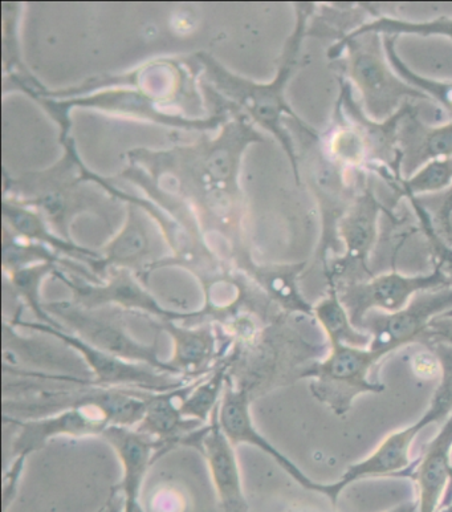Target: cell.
Returning <instances> with one entry per match:
<instances>
[{
    "instance_id": "cell-3",
    "label": "cell",
    "mask_w": 452,
    "mask_h": 512,
    "mask_svg": "<svg viewBox=\"0 0 452 512\" xmlns=\"http://www.w3.org/2000/svg\"><path fill=\"white\" fill-rule=\"evenodd\" d=\"M384 357L369 347L331 344L327 355L305 368L300 380H312V396L337 417H345L362 394L384 392V384L370 379V371Z\"/></svg>"
},
{
    "instance_id": "cell-24",
    "label": "cell",
    "mask_w": 452,
    "mask_h": 512,
    "mask_svg": "<svg viewBox=\"0 0 452 512\" xmlns=\"http://www.w3.org/2000/svg\"><path fill=\"white\" fill-rule=\"evenodd\" d=\"M422 345L431 347L434 344H446L452 347V315L438 316L429 325L422 337Z\"/></svg>"
},
{
    "instance_id": "cell-5",
    "label": "cell",
    "mask_w": 452,
    "mask_h": 512,
    "mask_svg": "<svg viewBox=\"0 0 452 512\" xmlns=\"http://www.w3.org/2000/svg\"><path fill=\"white\" fill-rule=\"evenodd\" d=\"M11 324L18 328L30 329L54 337L60 343L67 345L73 352L83 359L85 367L92 372L93 380L104 388H124L144 390V392L161 393L177 390L193 383L183 377L168 375L149 367V365L130 363L111 353L93 347L85 343L80 337L52 327V325L38 323V321H23L19 318L12 319Z\"/></svg>"
},
{
    "instance_id": "cell-1",
    "label": "cell",
    "mask_w": 452,
    "mask_h": 512,
    "mask_svg": "<svg viewBox=\"0 0 452 512\" xmlns=\"http://www.w3.org/2000/svg\"><path fill=\"white\" fill-rule=\"evenodd\" d=\"M431 349L442 365L441 381L431 398L429 409L413 425L390 434L369 457L353 463L341 475L339 481L317 485L316 493L329 498L336 507L339 497L354 482L370 477H407L411 469L410 453L419 434L435 422H442L452 416V347L446 344H434Z\"/></svg>"
},
{
    "instance_id": "cell-15",
    "label": "cell",
    "mask_w": 452,
    "mask_h": 512,
    "mask_svg": "<svg viewBox=\"0 0 452 512\" xmlns=\"http://www.w3.org/2000/svg\"><path fill=\"white\" fill-rule=\"evenodd\" d=\"M452 416L427 445L419 461L411 466L409 477L418 489V512L442 510L443 499L452 478Z\"/></svg>"
},
{
    "instance_id": "cell-13",
    "label": "cell",
    "mask_w": 452,
    "mask_h": 512,
    "mask_svg": "<svg viewBox=\"0 0 452 512\" xmlns=\"http://www.w3.org/2000/svg\"><path fill=\"white\" fill-rule=\"evenodd\" d=\"M156 325L173 340L174 352L169 363L183 379L201 380L223 357L219 336L211 321L190 327L177 320L156 321Z\"/></svg>"
},
{
    "instance_id": "cell-12",
    "label": "cell",
    "mask_w": 452,
    "mask_h": 512,
    "mask_svg": "<svg viewBox=\"0 0 452 512\" xmlns=\"http://www.w3.org/2000/svg\"><path fill=\"white\" fill-rule=\"evenodd\" d=\"M101 437L112 446L121 462L122 512H134L140 506L141 487L150 465L158 451L170 446L136 428L125 426H109Z\"/></svg>"
},
{
    "instance_id": "cell-19",
    "label": "cell",
    "mask_w": 452,
    "mask_h": 512,
    "mask_svg": "<svg viewBox=\"0 0 452 512\" xmlns=\"http://www.w3.org/2000/svg\"><path fill=\"white\" fill-rule=\"evenodd\" d=\"M313 319L323 329L328 344H344L350 347L368 348V333L354 327L348 311L342 304L339 290L333 282H328V294L313 306Z\"/></svg>"
},
{
    "instance_id": "cell-29",
    "label": "cell",
    "mask_w": 452,
    "mask_h": 512,
    "mask_svg": "<svg viewBox=\"0 0 452 512\" xmlns=\"http://www.w3.org/2000/svg\"><path fill=\"white\" fill-rule=\"evenodd\" d=\"M107 511V505H104L103 507H101L100 510H97L96 512H105Z\"/></svg>"
},
{
    "instance_id": "cell-4",
    "label": "cell",
    "mask_w": 452,
    "mask_h": 512,
    "mask_svg": "<svg viewBox=\"0 0 452 512\" xmlns=\"http://www.w3.org/2000/svg\"><path fill=\"white\" fill-rule=\"evenodd\" d=\"M357 180V193L339 225L344 255L324 267L325 278L337 286L373 278L369 258L376 247L381 213L388 211L374 194L366 172L357 170Z\"/></svg>"
},
{
    "instance_id": "cell-11",
    "label": "cell",
    "mask_w": 452,
    "mask_h": 512,
    "mask_svg": "<svg viewBox=\"0 0 452 512\" xmlns=\"http://www.w3.org/2000/svg\"><path fill=\"white\" fill-rule=\"evenodd\" d=\"M251 392L244 386L234 384L232 377H228L225 393L219 402V422L228 441L236 448L239 445H252L272 459L300 486L309 491H315L317 482H313L291 461L280 453L274 445L266 440L252 424L250 412Z\"/></svg>"
},
{
    "instance_id": "cell-8",
    "label": "cell",
    "mask_w": 452,
    "mask_h": 512,
    "mask_svg": "<svg viewBox=\"0 0 452 512\" xmlns=\"http://www.w3.org/2000/svg\"><path fill=\"white\" fill-rule=\"evenodd\" d=\"M413 107L409 101L390 119L373 120L354 99L352 83L345 76H340V93L335 108L364 141L369 156L368 172L378 174L394 190L403 180L402 153L398 145L399 125Z\"/></svg>"
},
{
    "instance_id": "cell-20",
    "label": "cell",
    "mask_w": 452,
    "mask_h": 512,
    "mask_svg": "<svg viewBox=\"0 0 452 512\" xmlns=\"http://www.w3.org/2000/svg\"><path fill=\"white\" fill-rule=\"evenodd\" d=\"M365 34H378L381 36L417 35L422 38L427 36H445L452 40V18L441 16L427 22H411L392 18V16L380 15L358 27L352 34L346 35L344 39L358 38ZM341 39V40H344ZM340 42V40H339Z\"/></svg>"
},
{
    "instance_id": "cell-26",
    "label": "cell",
    "mask_w": 452,
    "mask_h": 512,
    "mask_svg": "<svg viewBox=\"0 0 452 512\" xmlns=\"http://www.w3.org/2000/svg\"><path fill=\"white\" fill-rule=\"evenodd\" d=\"M386 512H418V501L414 499V501L399 503L398 506Z\"/></svg>"
},
{
    "instance_id": "cell-28",
    "label": "cell",
    "mask_w": 452,
    "mask_h": 512,
    "mask_svg": "<svg viewBox=\"0 0 452 512\" xmlns=\"http://www.w3.org/2000/svg\"><path fill=\"white\" fill-rule=\"evenodd\" d=\"M446 202L452 203V188L450 189L449 198L446 199Z\"/></svg>"
},
{
    "instance_id": "cell-23",
    "label": "cell",
    "mask_w": 452,
    "mask_h": 512,
    "mask_svg": "<svg viewBox=\"0 0 452 512\" xmlns=\"http://www.w3.org/2000/svg\"><path fill=\"white\" fill-rule=\"evenodd\" d=\"M411 369L418 379L434 380L442 376V365L438 356L435 355L431 349L426 348V351L415 353L411 357Z\"/></svg>"
},
{
    "instance_id": "cell-10",
    "label": "cell",
    "mask_w": 452,
    "mask_h": 512,
    "mask_svg": "<svg viewBox=\"0 0 452 512\" xmlns=\"http://www.w3.org/2000/svg\"><path fill=\"white\" fill-rule=\"evenodd\" d=\"M311 181L313 192L319 202L323 234L319 246V256L324 267L329 262V254L339 258L342 245L339 238V225L346 210L352 205L357 193L356 185L346 178V168L328 153L323 137L319 134L315 140V152L311 158Z\"/></svg>"
},
{
    "instance_id": "cell-9",
    "label": "cell",
    "mask_w": 452,
    "mask_h": 512,
    "mask_svg": "<svg viewBox=\"0 0 452 512\" xmlns=\"http://www.w3.org/2000/svg\"><path fill=\"white\" fill-rule=\"evenodd\" d=\"M46 311L60 319L65 331L72 333L85 343L103 349L111 355L120 357L130 363L149 365L168 375L179 376L169 361L157 356V345L138 343L128 333L124 321L109 316L96 315L89 310L69 304H50ZM181 377V376H179Z\"/></svg>"
},
{
    "instance_id": "cell-16",
    "label": "cell",
    "mask_w": 452,
    "mask_h": 512,
    "mask_svg": "<svg viewBox=\"0 0 452 512\" xmlns=\"http://www.w3.org/2000/svg\"><path fill=\"white\" fill-rule=\"evenodd\" d=\"M398 145L402 153V176L407 178L429 161L452 157V120L431 127L418 119L417 109L413 107L399 125Z\"/></svg>"
},
{
    "instance_id": "cell-30",
    "label": "cell",
    "mask_w": 452,
    "mask_h": 512,
    "mask_svg": "<svg viewBox=\"0 0 452 512\" xmlns=\"http://www.w3.org/2000/svg\"><path fill=\"white\" fill-rule=\"evenodd\" d=\"M105 512H111V502L107 503V511Z\"/></svg>"
},
{
    "instance_id": "cell-7",
    "label": "cell",
    "mask_w": 452,
    "mask_h": 512,
    "mask_svg": "<svg viewBox=\"0 0 452 512\" xmlns=\"http://www.w3.org/2000/svg\"><path fill=\"white\" fill-rule=\"evenodd\" d=\"M446 314H452V287L421 292L393 314L370 311L360 329L372 339L370 349L388 356L406 345L421 344L431 321Z\"/></svg>"
},
{
    "instance_id": "cell-31",
    "label": "cell",
    "mask_w": 452,
    "mask_h": 512,
    "mask_svg": "<svg viewBox=\"0 0 452 512\" xmlns=\"http://www.w3.org/2000/svg\"><path fill=\"white\" fill-rule=\"evenodd\" d=\"M134 512H144V510H142V507L141 505L137 507L136 510H134Z\"/></svg>"
},
{
    "instance_id": "cell-6",
    "label": "cell",
    "mask_w": 452,
    "mask_h": 512,
    "mask_svg": "<svg viewBox=\"0 0 452 512\" xmlns=\"http://www.w3.org/2000/svg\"><path fill=\"white\" fill-rule=\"evenodd\" d=\"M449 287H452L451 279L435 266L431 274L409 276L393 271L362 282L339 284L337 290L354 327L360 329L370 311L393 314L405 308L421 292Z\"/></svg>"
},
{
    "instance_id": "cell-27",
    "label": "cell",
    "mask_w": 452,
    "mask_h": 512,
    "mask_svg": "<svg viewBox=\"0 0 452 512\" xmlns=\"http://www.w3.org/2000/svg\"><path fill=\"white\" fill-rule=\"evenodd\" d=\"M442 512H452V502L449 506L445 507V509L442 510Z\"/></svg>"
},
{
    "instance_id": "cell-22",
    "label": "cell",
    "mask_w": 452,
    "mask_h": 512,
    "mask_svg": "<svg viewBox=\"0 0 452 512\" xmlns=\"http://www.w3.org/2000/svg\"><path fill=\"white\" fill-rule=\"evenodd\" d=\"M452 188V157L438 158L421 166L410 177L403 178L396 193L403 198H418Z\"/></svg>"
},
{
    "instance_id": "cell-2",
    "label": "cell",
    "mask_w": 452,
    "mask_h": 512,
    "mask_svg": "<svg viewBox=\"0 0 452 512\" xmlns=\"http://www.w3.org/2000/svg\"><path fill=\"white\" fill-rule=\"evenodd\" d=\"M329 60L344 58L345 75L350 77L361 93L366 115L385 121L411 100H430L411 87L388 65L384 39L378 34L340 40L328 51Z\"/></svg>"
},
{
    "instance_id": "cell-18",
    "label": "cell",
    "mask_w": 452,
    "mask_h": 512,
    "mask_svg": "<svg viewBox=\"0 0 452 512\" xmlns=\"http://www.w3.org/2000/svg\"><path fill=\"white\" fill-rule=\"evenodd\" d=\"M234 357L223 356L215 365L213 371L207 373L201 380L191 383L189 390L179 402V410L187 420L209 424L214 410L225 393L228 377L231 376Z\"/></svg>"
},
{
    "instance_id": "cell-21",
    "label": "cell",
    "mask_w": 452,
    "mask_h": 512,
    "mask_svg": "<svg viewBox=\"0 0 452 512\" xmlns=\"http://www.w3.org/2000/svg\"><path fill=\"white\" fill-rule=\"evenodd\" d=\"M384 39V48L386 58L390 65L402 80H405L411 87L425 93L431 101L441 105L443 109L452 117V80H435L418 75L401 58H399L396 43L398 36H382Z\"/></svg>"
},
{
    "instance_id": "cell-17",
    "label": "cell",
    "mask_w": 452,
    "mask_h": 512,
    "mask_svg": "<svg viewBox=\"0 0 452 512\" xmlns=\"http://www.w3.org/2000/svg\"><path fill=\"white\" fill-rule=\"evenodd\" d=\"M190 385L170 392L150 394L145 416L136 429L169 446L187 444L194 433L206 426L198 421L187 420L179 410V402Z\"/></svg>"
},
{
    "instance_id": "cell-32",
    "label": "cell",
    "mask_w": 452,
    "mask_h": 512,
    "mask_svg": "<svg viewBox=\"0 0 452 512\" xmlns=\"http://www.w3.org/2000/svg\"><path fill=\"white\" fill-rule=\"evenodd\" d=\"M450 315H452V314H450Z\"/></svg>"
},
{
    "instance_id": "cell-25",
    "label": "cell",
    "mask_w": 452,
    "mask_h": 512,
    "mask_svg": "<svg viewBox=\"0 0 452 512\" xmlns=\"http://www.w3.org/2000/svg\"><path fill=\"white\" fill-rule=\"evenodd\" d=\"M28 455H18L15 461L12 462L10 470L6 471L3 478V509L7 510L10 506L12 499H14L22 475L24 462H26Z\"/></svg>"
},
{
    "instance_id": "cell-14",
    "label": "cell",
    "mask_w": 452,
    "mask_h": 512,
    "mask_svg": "<svg viewBox=\"0 0 452 512\" xmlns=\"http://www.w3.org/2000/svg\"><path fill=\"white\" fill-rule=\"evenodd\" d=\"M199 449L205 454L222 512H248L235 448L219 422V405L202 434Z\"/></svg>"
}]
</instances>
